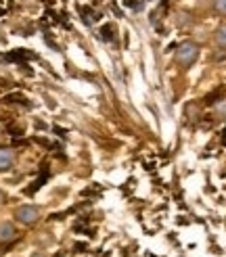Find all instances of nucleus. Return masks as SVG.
<instances>
[{"label": "nucleus", "instance_id": "f257e3e1", "mask_svg": "<svg viewBox=\"0 0 226 257\" xmlns=\"http://www.w3.org/2000/svg\"><path fill=\"white\" fill-rule=\"evenodd\" d=\"M199 57V46L195 42H182L176 50V63L182 67V69H188L197 61Z\"/></svg>", "mask_w": 226, "mask_h": 257}, {"label": "nucleus", "instance_id": "f03ea898", "mask_svg": "<svg viewBox=\"0 0 226 257\" xmlns=\"http://www.w3.org/2000/svg\"><path fill=\"white\" fill-rule=\"evenodd\" d=\"M15 217L21 224L32 226V224H36L38 220H40V209L34 207V205H21V207L15 211Z\"/></svg>", "mask_w": 226, "mask_h": 257}, {"label": "nucleus", "instance_id": "7ed1b4c3", "mask_svg": "<svg viewBox=\"0 0 226 257\" xmlns=\"http://www.w3.org/2000/svg\"><path fill=\"white\" fill-rule=\"evenodd\" d=\"M15 163V153L11 149H0V172H7Z\"/></svg>", "mask_w": 226, "mask_h": 257}, {"label": "nucleus", "instance_id": "20e7f679", "mask_svg": "<svg viewBox=\"0 0 226 257\" xmlns=\"http://www.w3.org/2000/svg\"><path fill=\"white\" fill-rule=\"evenodd\" d=\"M17 236V230L11 222H3L0 224V242H11Z\"/></svg>", "mask_w": 226, "mask_h": 257}, {"label": "nucleus", "instance_id": "39448f33", "mask_svg": "<svg viewBox=\"0 0 226 257\" xmlns=\"http://www.w3.org/2000/svg\"><path fill=\"white\" fill-rule=\"evenodd\" d=\"M216 44L226 48V25H220V28L216 30Z\"/></svg>", "mask_w": 226, "mask_h": 257}, {"label": "nucleus", "instance_id": "423d86ee", "mask_svg": "<svg viewBox=\"0 0 226 257\" xmlns=\"http://www.w3.org/2000/svg\"><path fill=\"white\" fill-rule=\"evenodd\" d=\"M113 32H116V30H113L111 25L107 23V25H103V28H100V38L109 42V40H113V38H116V34H113Z\"/></svg>", "mask_w": 226, "mask_h": 257}, {"label": "nucleus", "instance_id": "0eeeda50", "mask_svg": "<svg viewBox=\"0 0 226 257\" xmlns=\"http://www.w3.org/2000/svg\"><path fill=\"white\" fill-rule=\"evenodd\" d=\"M222 92H224V90L220 88V90H216V92H211V94H207V98H205V102H207V105H213V102H220L218 98L222 96Z\"/></svg>", "mask_w": 226, "mask_h": 257}, {"label": "nucleus", "instance_id": "6e6552de", "mask_svg": "<svg viewBox=\"0 0 226 257\" xmlns=\"http://www.w3.org/2000/svg\"><path fill=\"white\" fill-rule=\"evenodd\" d=\"M213 9H216L220 15H226V0H213Z\"/></svg>", "mask_w": 226, "mask_h": 257}, {"label": "nucleus", "instance_id": "1a4fd4ad", "mask_svg": "<svg viewBox=\"0 0 226 257\" xmlns=\"http://www.w3.org/2000/svg\"><path fill=\"white\" fill-rule=\"evenodd\" d=\"M5 40H7V38L3 36V28H0V42H5Z\"/></svg>", "mask_w": 226, "mask_h": 257}, {"label": "nucleus", "instance_id": "9d476101", "mask_svg": "<svg viewBox=\"0 0 226 257\" xmlns=\"http://www.w3.org/2000/svg\"><path fill=\"white\" fill-rule=\"evenodd\" d=\"M32 257H46V255H44V253H34Z\"/></svg>", "mask_w": 226, "mask_h": 257}, {"label": "nucleus", "instance_id": "9b49d317", "mask_svg": "<svg viewBox=\"0 0 226 257\" xmlns=\"http://www.w3.org/2000/svg\"><path fill=\"white\" fill-rule=\"evenodd\" d=\"M57 257H61V255H57Z\"/></svg>", "mask_w": 226, "mask_h": 257}]
</instances>
